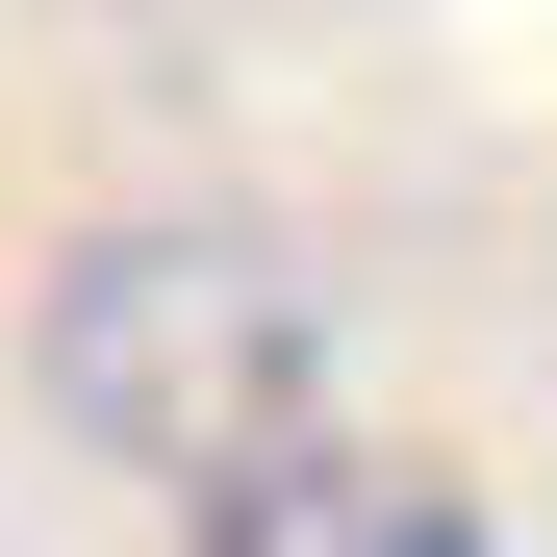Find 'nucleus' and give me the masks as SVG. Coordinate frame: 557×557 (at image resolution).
Returning a JSON list of instances; mask_svg holds the SVG:
<instances>
[{
	"label": "nucleus",
	"mask_w": 557,
	"mask_h": 557,
	"mask_svg": "<svg viewBox=\"0 0 557 557\" xmlns=\"http://www.w3.org/2000/svg\"><path fill=\"white\" fill-rule=\"evenodd\" d=\"M51 406L127 482H228V456L330 431V278L278 228H102L51 278Z\"/></svg>",
	"instance_id": "1"
},
{
	"label": "nucleus",
	"mask_w": 557,
	"mask_h": 557,
	"mask_svg": "<svg viewBox=\"0 0 557 557\" xmlns=\"http://www.w3.org/2000/svg\"><path fill=\"white\" fill-rule=\"evenodd\" d=\"M177 557H482V507L431 482V456H381V431H278V456H228V482H177Z\"/></svg>",
	"instance_id": "2"
}]
</instances>
